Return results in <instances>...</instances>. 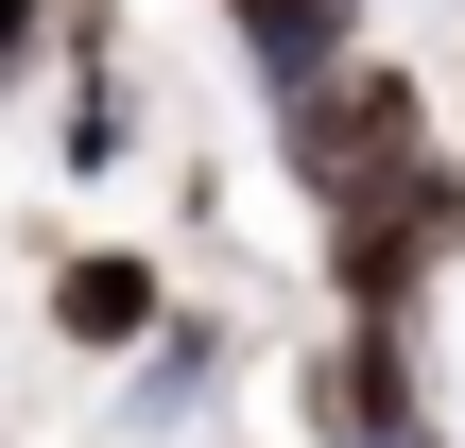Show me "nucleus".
<instances>
[{"instance_id": "4", "label": "nucleus", "mask_w": 465, "mask_h": 448, "mask_svg": "<svg viewBox=\"0 0 465 448\" xmlns=\"http://www.w3.org/2000/svg\"><path fill=\"white\" fill-rule=\"evenodd\" d=\"M224 397H242V328H224V311H173V328L121 363V414H138V432H207Z\"/></svg>"}, {"instance_id": "6", "label": "nucleus", "mask_w": 465, "mask_h": 448, "mask_svg": "<svg viewBox=\"0 0 465 448\" xmlns=\"http://www.w3.org/2000/svg\"><path fill=\"white\" fill-rule=\"evenodd\" d=\"M138 138V86H121V52H69V173H104Z\"/></svg>"}, {"instance_id": "3", "label": "nucleus", "mask_w": 465, "mask_h": 448, "mask_svg": "<svg viewBox=\"0 0 465 448\" xmlns=\"http://www.w3.org/2000/svg\"><path fill=\"white\" fill-rule=\"evenodd\" d=\"M173 328V276L138 259V242H86V259H52V345L69 363H138Z\"/></svg>"}, {"instance_id": "1", "label": "nucleus", "mask_w": 465, "mask_h": 448, "mask_svg": "<svg viewBox=\"0 0 465 448\" xmlns=\"http://www.w3.org/2000/svg\"><path fill=\"white\" fill-rule=\"evenodd\" d=\"M276 155H293V190L345 224V207H380L397 173H431V104H414L397 52H362V69H328V86L276 104Z\"/></svg>"}, {"instance_id": "2", "label": "nucleus", "mask_w": 465, "mask_h": 448, "mask_svg": "<svg viewBox=\"0 0 465 448\" xmlns=\"http://www.w3.org/2000/svg\"><path fill=\"white\" fill-rule=\"evenodd\" d=\"M293 397H311V432H328V448H397V432H431V414H414V328H328Z\"/></svg>"}, {"instance_id": "7", "label": "nucleus", "mask_w": 465, "mask_h": 448, "mask_svg": "<svg viewBox=\"0 0 465 448\" xmlns=\"http://www.w3.org/2000/svg\"><path fill=\"white\" fill-rule=\"evenodd\" d=\"M35 52H52V0H0V86H35Z\"/></svg>"}, {"instance_id": "5", "label": "nucleus", "mask_w": 465, "mask_h": 448, "mask_svg": "<svg viewBox=\"0 0 465 448\" xmlns=\"http://www.w3.org/2000/svg\"><path fill=\"white\" fill-rule=\"evenodd\" d=\"M224 17H242V69H259V104H293V86L362 69V0H224Z\"/></svg>"}]
</instances>
